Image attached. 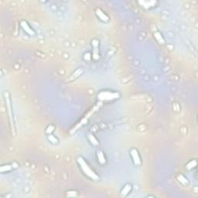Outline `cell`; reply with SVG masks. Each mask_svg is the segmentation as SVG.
I'll return each mask as SVG.
<instances>
[{
	"label": "cell",
	"instance_id": "6da1fadb",
	"mask_svg": "<svg viewBox=\"0 0 198 198\" xmlns=\"http://www.w3.org/2000/svg\"><path fill=\"white\" fill-rule=\"evenodd\" d=\"M3 96H4V102H5L7 115H8L9 116L10 126H11V129L13 132V133H14V135H16V122H15L14 114H13V102H12V100H11V96H10V94L9 93L8 91L4 92Z\"/></svg>",
	"mask_w": 198,
	"mask_h": 198
},
{
	"label": "cell",
	"instance_id": "7a4b0ae2",
	"mask_svg": "<svg viewBox=\"0 0 198 198\" xmlns=\"http://www.w3.org/2000/svg\"><path fill=\"white\" fill-rule=\"evenodd\" d=\"M77 161L79 166H80V169H81L83 173H84L86 177H88L89 179L92 180V181H98V180L99 179V177H98L96 173L91 168V166H89V164L86 162V160H84V158L80 156V157L77 158Z\"/></svg>",
	"mask_w": 198,
	"mask_h": 198
},
{
	"label": "cell",
	"instance_id": "3957f363",
	"mask_svg": "<svg viewBox=\"0 0 198 198\" xmlns=\"http://www.w3.org/2000/svg\"><path fill=\"white\" fill-rule=\"evenodd\" d=\"M120 98V95L117 91H112L109 90H103L98 92V98L102 102H111L117 100Z\"/></svg>",
	"mask_w": 198,
	"mask_h": 198
},
{
	"label": "cell",
	"instance_id": "277c9868",
	"mask_svg": "<svg viewBox=\"0 0 198 198\" xmlns=\"http://www.w3.org/2000/svg\"><path fill=\"white\" fill-rule=\"evenodd\" d=\"M130 156L132 158V160L133 162L134 165L136 167H139L142 166V160H141V156L139 155L138 150L136 149L133 148L130 150Z\"/></svg>",
	"mask_w": 198,
	"mask_h": 198
},
{
	"label": "cell",
	"instance_id": "5b68a950",
	"mask_svg": "<svg viewBox=\"0 0 198 198\" xmlns=\"http://www.w3.org/2000/svg\"><path fill=\"white\" fill-rule=\"evenodd\" d=\"M92 58L97 61L99 59V41L97 39L92 41Z\"/></svg>",
	"mask_w": 198,
	"mask_h": 198
},
{
	"label": "cell",
	"instance_id": "8992f818",
	"mask_svg": "<svg viewBox=\"0 0 198 198\" xmlns=\"http://www.w3.org/2000/svg\"><path fill=\"white\" fill-rule=\"evenodd\" d=\"M20 26H21V28L23 29V30L24 31L26 34L30 36V37H33V36L36 35V33L35 31H34V29H33V28L29 26V23L26 21H25V20H22V21L20 22Z\"/></svg>",
	"mask_w": 198,
	"mask_h": 198
},
{
	"label": "cell",
	"instance_id": "52a82bcc",
	"mask_svg": "<svg viewBox=\"0 0 198 198\" xmlns=\"http://www.w3.org/2000/svg\"><path fill=\"white\" fill-rule=\"evenodd\" d=\"M95 14H96L97 17L100 19L101 21L103 23H108L109 21V16L105 13L102 10L99 8H97L95 10Z\"/></svg>",
	"mask_w": 198,
	"mask_h": 198
},
{
	"label": "cell",
	"instance_id": "ba28073f",
	"mask_svg": "<svg viewBox=\"0 0 198 198\" xmlns=\"http://www.w3.org/2000/svg\"><path fill=\"white\" fill-rule=\"evenodd\" d=\"M132 190V184H126L124 187H122V189L120 191V196L122 197H125V196H127L129 193H131V191Z\"/></svg>",
	"mask_w": 198,
	"mask_h": 198
},
{
	"label": "cell",
	"instance_id": "9c48e42d",
	"mask_svg": "<svg viewBox=\"0 0 198 198\" xmlns=\"http://www.w3.org/2000/svg\"><path fill=\"white\" fill-rule=\"evenodd\" d=\"M138 3L143 8L150 9L156 6L158 2L156 1H140V2H138Z\"/></svg>",
	"mask_w": 198,
	"mask_h": 198
},
{
	"label": "cell",
	"instance_id": "30bf717a",
	"mask_svg": "<svg viewBox=\"0 0 198 198\" xmlns=\"http://www.w3.org/2000/svg\"><path fill=\"white\" fill-rule=\"evenodd\" d=\"M17 165L16 164H5V165H2V166H1V167H0V171H1V173H7V172H10V171L13 170L14 168H17Z\"/></svg>",
	"mask_w": 198,
	"mask_h": 198
},
{
	"label": "cell",
	"instance_id": "8fae6325",
	"mask_svg": "<svg viewBox=\"0 0 198 198\" xmlns=\"http://www.w3.org/2000/svg\"><path fill=\"white\" fill-rule=\"evenodd\" d=\"M97 158H98V163L101 165H105L106 163V158H105V154L102 150H98L97 152Z\"/></svg>",
	"mask_w": 198,
	"mask_h": 198
},
{
	"label": "cell",
	"instance_id": "7c38bea8",
	"mask_svg": "<svg viewBox=\"0 0 198 198\" xmlns=\"http://www.w3.org/2000/svg\"><path fill=\"white\" fill-rule=\"evenodd\" d=\"M87 139H88L89 142H90L92 146H97L99 145V142H98V140L97 139V138L95 136L94 134L89 132L87 135Z\"/></svg>",
	"mask_w": 198,
	"mask_h": 198
},
{
	"label": "cell",
	"instance_id": "4fadbf2b",
	"mask_svg": "<svg viewBox=\"0 0 198 198\" xmlns=\"http://www.w3.org/2000/svg\"><path fill=\"white\" fill-rule=\"evenodd\" d=\"M154 37H155V39L156 40V41H157L159 44H162V45L165 44L166 41H165L164 37H163V34L160 33L159 31H156V32L154 33Z\"/></svg>",
	"mask_w": 198,
	"mask_h": 198
},
{
	"label": "cell",
	"instance_id": "5bb4252c",
	"mask_svg": "<svg viewBox=\"0 0 198 198\" xmlns=\"http://www.w3.org/2000/svg\"><path fill=\"white\" fill-rule=\"evenodd\" d=\"M47 138V140H48L50 143L53 144V145H58L59 142H59V139H58L55 135H52V134H48Z\"/></svg>",
	"mask_w": 198,
	"mask_h": 198
},
{
	"label": "cell",
	"instance_id": "9a60e30c",
	"mask_svg": "<svg viewBox=\"0 0 198 198\" xmlns=\"http://www.w3.org/2000/svg\"><path fill=\"white\" fill-rule=\"evenodd\" d=\"M196 166V160H191L190 163H187V166H186V168H187V169H193V168H194Z\"/></svg>",
	"mask_w": 198,
	"mask_h": 198
},
{
	"label": "cell",
	"instance_id": "2e32d148",
	"mask_svg": "<svg viewBox=\"0 0 198 198\" xmlns=\"http://www.w3.org/2000/svg\"><path fill=\"white\" fill-rule=\"evenodd\" d=\"M178 179H179V181H181L183 184H186V182H187V178H185L183 175L178 176Z\"/></svg>",
	"mask_w": 198,
	"mask_h": 198
}]
</instances>
